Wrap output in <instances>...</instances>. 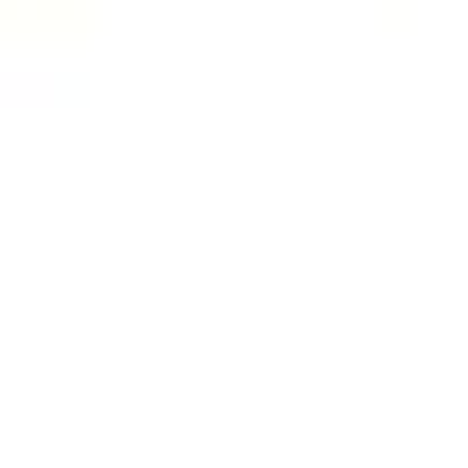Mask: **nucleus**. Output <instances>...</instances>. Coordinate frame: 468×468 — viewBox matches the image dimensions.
Here are the masks:
<instances>
[]
</instances>
